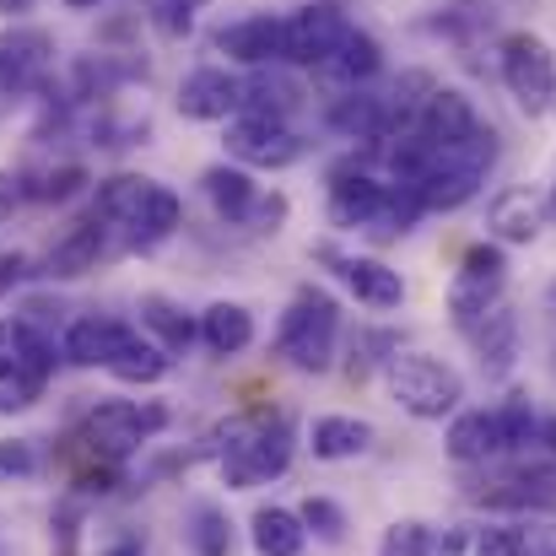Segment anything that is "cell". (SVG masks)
I'll return each instance as SVG.
<instances>
[{
    "instance_id": "1",
    "label": "cell",
    "mask_w": 556,
    "mask_h": 556,
    "mask_svg": "<svg viewBox=\"0 0 556 556\" xmlns=\"http://www.w3.org/2000/svg\"><path fill=\"white\" fill-rule=\"evenodd\" d=\"M292 421L287 416H232L227 427H216V470L227 486H265L276 476H287L292 465Z\"/></svg>"
},
{
    "instance_id": "2",
    "label": "cell",
    "mask_w": 556,
    "mask_h": 556,
    "mask_svg": "<svg viewBox=\"0 0 556 556\" xmlns=\"http://www.w3.org/2000/svg\"><path fill=\"white\" fill-rule=\"evenodd\" d=\"M492 163H497V130L481 125L476 136H465V141H454V147H432L421 179L410 189L421 194L427 211H459V205H470V200L481 194Z\"/></svg>"
},
{
    "instance_id": "3",
    "label": "cell",
    "mask_w": 556,
    "mask_h": 556,
    "mask_svg": "<svg viewBox=\"0 0 556 556\" xmlns=\"http://www.w3.org/2000/svg\"><path fill=\"white\" fill-rule=\"evenodd\" d=\"M341 352V303L325 287H303L276 330V357L298 372H330Z\"/></svg>"
},
{
    "instance_id": "4",
    "label": "cell",
    "mask_w": 556,
    "mask_h": 556,
    "mask_svg": "<svg viewBox=\"0 0 556 556\" xmlns=\"http://www.w3.org/2000/svg\"><path fill=\"white\" fill-rule=\"evenodd\" d=\"M383 383L394 394V405L416 421H443V416H459V400H465V378L427 357V352H389L383 363Z\"/></svg>"
},
{
    "instance_id": "5",
    "label": "cell",
    "mask_w": 556,
    "mask_h": 556,
    "mask_svg": "<svg viewBox=\"0 0 556 556\" xmlns=\"http://www.w3.org/2000/svg\"><path fill=\"white\" fill-rule=\"evenodd\" d=\"M168 427V405H136V400H103L87 410L81 421V448L109 459V465H125L130 454H141L157 432Z\"/></svg>"
},
{
    "instance_id": "6",
    "label": "cell",
    "mask_w": 556,
    "mask_h": 556,
    "mask_svg": "<svg viewBox=\"0 0 556 556\" xmlns=\"http://www.w3.org/2000/svg\"><path fill=\"white\" fill-rule=\"evenodd\" d=\"M503 87L514 92L525 119H541L556 109V54L541 33H508L503 38Z\"/></svg>"
},
{
    "instance_id": "7",
    "label": "cell",
    "mask_w": 556,
    "mask_h": 556,
    "mask_svg": "<svg viewBox=\"0 0 556 556\" xmlns=\"http://www.w3.org/2000/svg\"><path fill=\"white\" fill-rule=\"evenodd\" d=\"M503 287H508V254H503V243H476L459 260V276L448 287V319L459 330H476L503 303Z\"/></svg>"
},
{
    "instance_id": "8",
    "label": "cell",
    "mask_w": 556,
    "mask_h": 556,
    "mask_svg": "<svg viewBox=\"0 0 556 556\" xmlns=\"http://www.w3.org/2000/svg\"><path fill=\"white\" fill-rule=\"evenodd\" d=\"M352 22H346V5L341 0H314V5H298L287 16V49H281V65H298V71H325L336 60V49L346 43Z\"/></svg>"
},
{
    "instance_id": "9",
    "label": "cell",
    "mask_w": 556,
    "mask_h": 556,
    "mask_svg": "<svg viewBox=\"0 0 556 556\" xmlns=\"http://www.w3.org/2000/svg\"><path fill=\"white\" fill-rule=\"evenodd\" d=\"M54 81V38L43 27H5L0 33V103H22L49 92Z\"/></svg>"
},
{
    "instance_id": "10",
    "label": "cell",
    "mask_w": 556,
    "mask_h": 556,
    "mask_svg": "<svg viewBox=\"0 0 556 556\" xmlns=\"http://www.w3.org/2000/svg\"><path fill=\"white\" fill-rule=\"evenodd\" d=\"M222 147H227V157H232L238 168H265V174L292 168V163H303V152H308V141H303L292 125H281V119H254V114H238V119L227 125Z\"/></svg>"
},
{
    "instance_id": "11",
    "label": "cell",
    "mask_w": 556,
    "mask_h": 556,
    "mask_svg": "<svg viewBox=\"0 0 556 556\" xmlns=\"http://www.w3.org/2000/svg\"><path fill=\"white\" fill-rule=\"evenodd\" d=\"M383 200H389V185L372 179L357 157L330 174V222L341 232H368L372 222H378V211H383Z\"/></svg>"
},
{
    "instance_id": "12",
    "label": "cell",
    "mask_w": 556,
    "mask_h": 556,
    "mask_svg": "<svg viewBox=\"0 0 556 556\" xmlns=\"http://www.w3.org/2000/svg\"><path fill=\"white\" fill-rule=\"evenodd\" d=\"M319 260L336 265V276L346 281V292H352L363 308L389 314V308L405 303V281H400V270H389L383 260H372V254H341V249H319Z\"/></svg>"
},
{
    "instance_id": "13",
    "label": "cell",
    "mask_w": 556,
    "mask_h": 556,
    "mask_svg": "<svg viewBox=\"0 0 556 556\" xmlns=\"http://www.w3.org/2000/svg\"><path fill=\"white\" fill-rule=\"evenodd\" d=\"M238 109H243V81L232 71H222V65H200L179 81V114L194 119V125H216V119H227Z\"/></svg>"
},
{
    "instance_id": "14",
    "label": "cell",
    "mask_w": 556,
    "mask_h": 556,
    "mask_svg": "<svg viewBox=\"0 0 556 556\" xmlns=\"http://www.w3.org/2000/svg\"><path fill=\"white\" fill-rule=\"evenodd\" d=\"M216 49L249 71H265V65H281V49H287V16H243L232 27L216 33Z\"/></svg>"
},
{
    "instance_id": "15",
    "label": "cell",
    "mask_w": 556,
    "mask_h": 556,
    "mask_svg": "<svg viewBox=\"0 0 556 556\" xmlns=\"http://www.w3.org/2000/svg\"><path fill=\"white\" fill-rule=\"evenodd\" d=\"M125 336H130V325H125V319H109V314H81V319L65 330L60 357H65L71 368H109V363L119 357Z\"/></svg>"
},
{
    "instance_id": "16",
    "label": "cell",
    "mask_w": 556,
    "mask_h": 556,
    "mask_svg": "<svg viewBox=\"0 0 556 556\" xmlns=\"http://www.w3.org/2000/svg\"><path fill=\"white\" fill-rule=\"evenodd\" d=\"M179 227H185V200H179L168 185L152 179L147 200H141L136 216L119 227V238H125V249H157V243H168Z\"/></svg>"
},
{
    "instance_id": "17",
    "label": "cell",
    "mask_w": 556,
    "mask_h": 556,
    "mask_svg": "<svg viewBox=\"0 0 556 556\" xmlns=\"http://www.w3.org/2000/svg\"><path fill=\"white\" fill-rule=\"evenodd\" d=\"M0 368L22 372L43 389L54 378V341L33 319H0Z\"/></svg>"
},
{
    "instance_id": "18",
    "label": "cell",
    "mask_w": 556,
    "mask_h": 556,
    "mask_svg": "<svg viewBox=\"0 0 556 556\" xmlns=\"http://www.w3.org/2000/svg\"><path fill=\"white\" fill-rule=\"evenodd\" d=\"M427 147H454V141H465V136H476L481 130V119H476V103L459 92V87H438L432 98H427V109H421V119L410 125Z\"/></svg>"
},
{
    "instance_id": "19",
    "label": "cell",
    "mask_w": 556,
    "mask_h": 556,
    "mask_svg": "<svg viewBox=\"0 0 556 556\" xmlns=\"http://www.w3.org/2000/svg\"><path fill=\"white\" fill-rule=\"evenodd\" d=\"M541 222H546V200L530 194L525 185H508L492 194L486 205V227L497 243H535L541 238Z\"/></svg>"
},
{
    "instance_id": "20",
    "label": "cell",
    "mask_w": 556,
    "mask_h": 556,
    "mask_svg": "<svg viewBox=\"0 0 556 556\" xmlns=\"http://www.w3.org/2000/svg\"><path fill=\"white\" fill-rule=\"evenodd\" d=\"M109 222L103 216H81L54 249H49V260H43V276H60V281H71V276H87V270H98V260H103V249H109Z\"/></svg>"
},
{
    "instance_id": "21",
    "label": "cell",
    "mask_w": 556,
    "mask_h": 556,
    "mask_svg": "<svg viewBox=\"0 0 556 556\" xmlns=\"http://www.w3.org/2000/svg\"><path fill=\"white\" fill-rule=\"evenodd\" d=\"M465 336H470V346H476L486 378L514 372V363H519V314H514L508 303H497V308H492L476 330H465Z\"/></svg>"
},
{
    "instance_id": "22",
    "label": "cell",
    "mask_w": 556,
    "mask_h": 556,
    "mask_svg": "<svg viewBox=\"0 0 556 556\" xmlns=\"http://www.w3.org/2000/svg\"><path fill=\"white\" fill-rule=\"evenodd\" d=\"M443 448L454 465H486L503 454V432H497V410H459L443 432Z\"/></svg>"
},
{
    "instance_id": "23",
    "label": "cell",
    "mask_w": 556,
    "mask_h": 556,
    "mask_svg": "<svg viewBox=\"0 0 556 556\" xmlns=\"http://www.w3.org/2000/svg\"><path fill=\"white\" fill-rule=\"evenodd\" d=\"M200 189H205L211 211H216L227 227H243L249 211L260 205V185H254L249 168H238V163H216V168H205V174H200Z\"/></svg>"
},
{
    "instance_id": "24",
    "label": "cell",
    "mask_w": 556,
    "mask_h": 556,
    "mask_svg": "<svg viewBox=\"0 0 556 556\" xmlns=\"http://www.w3.org/2000/svg\"><path fill=\"white\" fill-rule=\"evenodd\" d=\"M308 448H314V459H330V465L363 459L372 448V421H363V416H319L308 427Z\"/></svg>"
},
{
    "instance_id": "25",
    "label": "cell",
    "mask_w": 556,
    "mask_h": 556,
    "mask_svg": "<svg viewBox=\"0 0 556 556\" xmlns=\"http://www.w3.org/2000/svg\"><path fill=\"white\" fill-rule=\"evenodd\" d=\"M303 103V87L292 81V76H281L276 65H265V71H254V76H243V109L238 114H254V119H281L287 125V114Z\"/></svg>"
},
{
    "instance_id": "26",
    "label": "cell",
    "mask_w": 556,
    "mask_h": 556,
    "mask_svg": "<svg viewBox=\"0 0 556 556\" xmlns=\"http://www.w3.org/2000/svg\"><path fill=\"white\" fill-rule=\"evenodd\" d=\"M330 130H341L346 141H389V103L372 98V92H346L330 103Z\"/></svg>"
},
{
    "instance_id": "27",
    "label": "cell",
    "mask_w": 556,
    "mask_h": 556,
    "mask_svg": "<svg viewBox=\"0 0 556 556\" xmlns=\"http://www.w3.org/2000/svg\"><path fill=\"white\" fill-rule=\"evenodd\" d=\"M200 341H205V352H216V357H238V352L254 346V314H249L243 303H211V308L200 314Z\"/></svg>"
},
{
    "instance_id": "28",
    "label": "cell",
    "mask_w": 556,
    "mask_h": 556,
    "mask_svg": "<svg viewBox=\"0 0 556 556\" xmlns=\"http://www.w3.org/2000/svg\"><path fill=\"white\" fill-rule=\"evenodd\" d=\"M174 352H163L147 330H136L130 325V336H125V346H119V357L109 363V372L119 378V383H163L168 372H174Z\"/></svg>"
},
{
    "instance_id": "29",
    "label": "cell",
    "mask_w": 556,
    "mask_h": 556,
    "mask_svg": "<svg viewBox=\"0 0 556 556\" xmlns=\"http://www.w3.org/2000/svg\"><path fill=\"white\" fill-rule=\"evenodd\" d=\"M249 541H254L260 556H303L308 530H303V519H298L292 508L265 503V508H254V519H249Z\"/></svg>"
},
{
    "instance_id": "30",
    "label": "cell",
    "mask_w": 556,
    "mask_h": 556,
    "mask_svg": "<svg viewBox=\"0 0 556 556\" xmlns=\"http://www.w3.org/2000/svg\"><path fill=\"white\" fill-rule=\"evenodd\" d=\"M141 330H147L163 352H174V357L189 352V341L200 336V325L189 319L185 308H179L174 298H157V292H152V298H141Z\"/></svg>"
},
{
    "instance_id": "31",
    "label": "cell",
    "mask_w": 556,
    "mask_h": 556,
    "mask_svg": "<svg viewBox=\"0 0 556 556\" xmlns=\"http://www.w3.org/2000/svg\"><path fill=\"white\" fill-rule=\"evenodd\" d=\"M336 81H346V87H363V81H372L378 71H383V49H378V38L372 33H363V27H352L346 33V43L336 49V60L325 65Z\"/></svg>"
},
{
    "instance_id": "32",
    "label": "cell",
    "mask_w": 556,
    "mask_h": 556,
    "mask_svg": "<svg viewBox=\"0 0 556 556\" xmlns=\"http://www.w3.org/2000/svg\"><path fill=\"white\" fill-rule=\"evenodd\" d=\"M189 552L194 556H232V519L216 503H194L185 519Z\"/></svg>"
},
{
    "instance_id": "33",
    "label": "cell",
    "mask_w": 556,
    "mask_h": 556,
    "mask_svg": "<svg viewBox=\"0 0 556 556\" xmlns=\"http://www.w3.org/2000/svg\"><path fill=\"white\" fill-rule=\"evenodd\" d=\"M497 432H503V454H525L530 443H541V416L525 394L497 405Z\"/></svg>"
},
{
    "instance_id": "34",
    "label": "cell",
    "mask_w": 556,
    "mask_h": 556,
    "mask_svg": "<svg viewBox=\"0 0 556 556\" xmlns=\"http://www.w3.org/2000/svg\"><path fill=\"white\" fill-rule=\"evenodd\" d=\"M378 556H438V535H432L421 519H400V525L383 530Z\"/></svg>"
},
{
    "instance_id": "35",
    "label": "cell",
    "mask_w": 556,
    "mask_h": 556,
    "mask_svg": "<svg viewBox=\"0 0 556 556\" xmlns=\"http://www.w3.org/2000/svg\"><path fill=\"white\" fill-rule=\"evenodd\" d=\"M298 519H303V530H308V535H319V541H330V546H341V541H346V508H341V503H330V497H303Z\"/></svg>"
},
{
    "instance_id": "36",
    "label": "cell",
    "mask_w": 556,
    "mask_h": 556,
    "mask_svg": "<svg viewBox=\"0 0 556 556\" xmlns=\"http://www.w3.org/2000/svg\"><path fill=\"white\" fill-rule=\"evenodd\" d=\"M49 546L54 556H76L81 552V497H65L49 519Z\"/></svg>"
},
{
    "instance_id": "37",
    "label": "cell",
    "mask_w": 556,
    "mask_h": 556,
    "mask_svg": "<svg viewBox=\"0 0 556 556\" xmlns=\"http://www.w3.org/2000/svg\"><path fill=\"white\" fill-rule=\"evenodd\" d=\"M27 476H38L33 438H0V481H27Z\"/></svg>"
},
{
    "instance_id": "38",
    "label": "cell",
    "mask_w": 556,
    "mask_h": 556,
    "mask_svg": "<svg viewBox=\"0 0 556 556\" xmlns=\"http://www.w3.org/2000/svg\"><path fill=\"white\" fill-rule=\"evenodd\" d=\"M287 211H292V205H287V194H281V189H270V194L260 189V205L249 211V222H243V227H249V232H260V238H270V232H281V227H287Z\"/></svg>"
},
{
    "instance_id": "39",
    "label": "cell",
    "mask_w": 556,
    "mask_h": 556,
    "mask_svg": "<svg viewBox=\"0 0 556 556\" xmlns=\"http://www.w3.org/2000/svg\"><path fill=\"white\" fill-rule=\"evenodd\" d=\"M525 546H530V535L514 525H492L476 535V556H525Z\"/></svg>"
},
{
    "instance_id": "40",
    "label": "cell",
    "mask_w": 556,
    "mask_h": 556,
    "mask_svg": "<svg viewBox=\"0 0 556 556\" xmlns=\"http://www.w3.org/2000/svg\"><path fill=\"white\" fill-rule=\"evenodd\" d=\"M43 389L33 383V378H22V372L0 368V416H16V410H27L33 400H38Z\"/></svg>"
},
{
    "instance_id": "41",
    "label": "cell",
    "mask_w": 556,
    "mask_h": 556,
    "mask_svg": "<svg viewBox=\"0 0 556 556\" xmlns=\"http://www.w3.org/2000/svg\"><path fill=\"white\" fill-rule=\"evenodd\" d=\"M27 265H33V260H27L22 249H0V298H11V292L27 281Z\"/></svg>"
},
{
    "instance_id": "42",
    "label": "cell",
    "mask_w": 556,
    "mask_h": 556,
    "mask_svg": "<svg viewBox=\"0 0 556 556\" xmlns=\"http://www.w3.org/2000/svg\"><path fill=\"white\" fill-rule=\"evenodd\" d=\"M147 552V541H141V530H125V535H119V541H114V546H109V552L103 556H141Z\"/></svg>"
},
{
    "instance_id": "43",
    "label": "cell",
    "mask_w": 556,
    "mask_h": 556,
    "mask_svg": "<svg viewBox=\"0 0 556 556\" xmlns=\"http://www.w3.org/2000/svg\"><path fill=\"white\" fill-rule=\"evenodd\" d=\"M541 443H546V454L556 459V416H546V421H541Z\"/></svg>"
},
{
    "instance_id": "44",
    "label": "cell",
    "mask_w": 556,
    "mask_h": 556,
    "mask_svg": "<svg viewBox=\"0 0 556 556\" xmlns=\"http://www.w3.org/2000/svg\"><path fill=\"white\" fill-rule=\"evenodd\" d=\"M33 5H38V0H0V11H5V16H27Z\"/></svg>"
},
{
    "instance_id": "45",
    "label": "cell",
    "mask_w": 556,
    "mask_h": 556,
    "mask_svg": "<svg viewBox=\"0 0 556 556\" xmlns=\"http://www.w3.org/2000/svg\"><path fill=\"white\" fill-rule=\"evenodd\" d=\"M546 222L556 227V179H552V189H546Z\"/></svg>"
},
{
    "instance_id": "46",
    "label": "cell",
    "mask_w": 556,
    "mask_h": 556,
    "mask_svg": "<svg viewBox=\"0 0 556 556\" xmlns=\"http://www.w3.org/2000/svg\"><path fill=\"white\" fill-rule=\"evenodd\" d=\"M11 211H16V200H11V194H0V227L11 222Z\"/></svg>"
},
{
    "instance_id": "47",
    "label": "cell",
    "mask_w": 556,
    "mask_h": 556,
    "mask_svg": "<svg viewBox=\"0 0 556 556\" xmlns=\"http://www.w3.org/2000/svg\"><path fill=\"white\" fill-rule=\"evenodd\" d=\"M71 11H92V5H103V0H65Z\"/></svg>"
},
{
    "instance_id": "48",
    "label": "cell",
    "mask_w": 556,
    "mask_h": 556,
    "mask_svg": "<svg viewBox=\"0 0 556 556\" xmlns=\"http://www.w3.org/2000/svg\"><path fill=\"white\" fill-rule=\"evenodd\" d=\"M179 5H189V11H200V5H211V0H179Z\"/></svg>"
},
{
    "instance_id": "49",
    "label": "cell",
    "mask_w": 556,
    "mask_h": 556,
    "mask_svg": "<svg viewBox=\"0 0 556 556\" xmlns=\"http://www.w3.org/2000/svg\"><path fill=\"white\" fill-rule=\"evenodd\" d=\"M546 298H552V303H556V281H552V292H546Z\"/></svg>"
},
{
    "instance_id": "50",
    "label": "cell",
    "mask_w": 556,
    "mask_h": 556,
    "mask_svg": "<svg viewBox=\"0 0 556 556\" xmlns=\"http://www.w3.org/2000/svg\"><path fill=\"white\" fill-rule=\"evenodd\" d=\"M552 372H556V346H552Z\"/></svg>"
}]
</instances>
